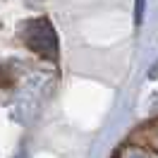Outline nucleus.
I'll use <instances>...</instances> for the list:
<instances>
[{
	"label": "nucleus",
	"instance_id": "obj_1",
	"mask_svg": "<svg viewBox=\"0 0 158 158\" xmlns=\"http://www.w3.org/2000/svg\"><path fill=\"white\" fill-rule=\"evenodd\" d=\"M22 39L29 46L34 53H39L43 58H58V36H55V29L50 27L48 19H29L22 24Z\"/></svg>",
	"mask_w": 158,
	"mask_h": 158
},
{
	"label": "nucleus",
	"instance_id": "obj_2",
	"mask_svg": "<svg viewBox=\"0 0 158 158\" xmlns=\"http://www.w3.org/2000/svg\"><path fill=\"white\" fill-rule=\"evenodd\" d=\"M129 158H144V156H141V153H132Z\"/></svg>",
	"mask_w": 158,
	"mask_h": 158
}]
</instances>
